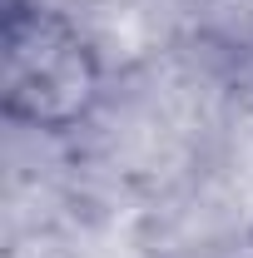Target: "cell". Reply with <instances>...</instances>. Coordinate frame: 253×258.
Returning <instances> with one entry per match:
<instances>
[{
	"label": "cell",
	"mask_w": 253,
	"mask_h": 258,
	"mask_svg": "<svg viewBox=\"0 0 253 258\" xmlns=\"http://www.w3.org/2000/svg\"><path fill=\"white\" fill-rule=\"evenodd\" d=\"M0 80H5V109L15 119L65 129L95 104L99 64L70 20L35 0H10Z\"/></svg>",
	"instance_id": "6da1fadb"
}]
</instances>
